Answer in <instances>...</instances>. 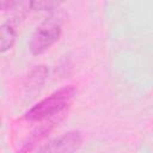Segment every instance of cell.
<instances>
[{"label":"cell","mask_w":153,"mask_h":153,"mask_svg":"<svg viewBox=\"0 0 153 153\" xmlns=\"http://www.w3.org/2000/svg\"><path fill=\"white\" fill-rule=\"evenodd\" d=\"M17 37V25L8 19L1 24V53L11 49L16 42Z\"/></svg>","instance_id":"obj_5"},{"label":"cell","mask_w":153,"mask_h":153,"mask_svg":"<svg viewBox=\"0 0 153 153\" xmlns=\"http://www.w3.org/2000/svg\"><path fill=\"white\" fill-rule=\"evenodd\" d=\"M61 22L56 17L47 18L32 33L29 48L33 55H41L45 53L61 36Z\"/></svg>","instance_id":"obj_2"},{"label":"cell","mask_w":153,"mask_h":153,"mask_svg":"<svg viewBox=\"0 0 153 153\" xmlns=\"http://www.w3.org/2000/svg\"><path fill=\"white\" fill-rule=\"evenodd\" d=\"M60 6L54 1H32V10L35 11H53Z\"/></svg>","instance_id":"obj_7"},{"label":"cell","mask_w":153,"mask_h":153,"mask_svg":"<svg viewBox=\"0 0 153 153\" xmlns=\"http://www.w3.org/2000/svg\"><path fill=\"white\" fill-rule=\"evenodd\" d=\"M75 93L76 90L74 86H65L33 105L25 112L24 118L29 122L41 123L57 115L66 114L68 106L75 97Z\"/></svg>","instance_id":"obj_1"},{"label":"cell","mask_w":153,"mask_h":153,"mask_svg":"<svg viewBox=\"0 0 153 153\" xmlns=\"http://www.w3.org/2000/svg\"><path fill=\"white\" fill-rule=\"evenodd\" d=\"M63 116H65V114H61V115H57V116H55L53 118H49L47 121L41 122L39 127H37L27 136V139L23 142V145H22L20 149L18 151V153H31L36 148V146L39 142H42L51 133V130L61 122V120L63 118Z\"/></svg>","instance_id":"obj_4"},{"label":"cell","mask_w":153,"mask_h":153,"mask_svg":"<svg viewBox=\"0 0 153 153\" xmlns=\"http://www.w3.org/2000/svg\"><path fill=\"white\" fill-rule=\"evenodd\" d=\"M82 145V135L78 130H71L45 143L38 153H75Z\"/></svg>","instance_id":"obj_3"},{"label":"cell","mask_w":153,"mask_h":153,"mask_svg":"<svg viewBox=\"0 0 153 153\" xmlns=\"http://www.w3.org/2000/svg\"><path fill=\"white\" fill-rule=\"evenodd\" d=\"M45 75H47V68L44 66H36V68L32 69L29 75V82H31L30 86L41 85L45 79Z\"/></svg>","instance_id":"obj_6"}]
</instances>
